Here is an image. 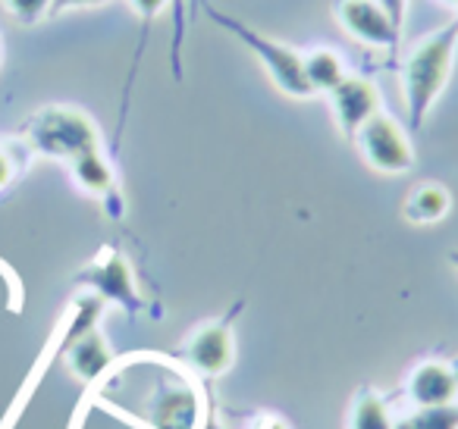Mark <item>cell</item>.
<instances>
[{"label":"cell","mask_w":458,"mask_h":429,"mask_svg":"<svg viewBox=\"0 0 458 429\" xmlns=\"http://www.w3.org/2000/svg\"><path fill=\"white\" fill-rule=\"evenodd\" d=\"M455 45H458V20H452L445 29L427 35L405 57V66H402V91H405V104L411 110L414 126L424 122L427 110L443 95L445 82L452 76Z\"/></svg>","instance_id":"obj_1"},{"label":"cell","mask_w":458,"mask_h":429,"mask_svg":"<svg viewBox=\"0 0 458 429\" xmlns=\"http://www.w3.org/2000/svg\"><path fill=\"white\" fill-rule=\"evenodd\" d=\"M32 141L51 157L76 160L79 154L98 151V129L85 114L70 107H51L35 116Z\"/></svg>","instance_id":"obj_2"},{"label":"cell","mask_w":458,"mask_h":429,"mask_svg":"<svg viewBox=\"0 0 458 429\" xmlns=\"http://www.w3.org/2000/svg\"><path fill=\"white\" fill-rule=\"evenodd\" d=\"M210 16H214L220 26H226L233 35H239V38H242L245 45L258 54V60L267 66V72L276 82V88L286 91V95H293V97L314 95L311 85L305 82V60H301L299 51H293V47H286V45H276V41H270V38H261V35H255L249 26L229 20V16L216 13V10H210Z\"/></svg>","instance_id":"obj_3"},{"label":"cell","mask_w":458,"mask_h":429,"mask_svg":"<svg viewBox=\"0 0 458 429\" xmlns=\"http://www.w3.org/2000/svg\"><path fill=\"white\" fill-rule=\"evenodd\" d=\"M358 147L374 170L389 172V176H399V172H408L414 166L411 141L405 139L399 122L383 110L358 129Z\"/></svg>","instance_id":"obj_4"},{"label":"cell","mask_w":458,"mask_h":429,"mask_svg":"<svg viewBox=\"0 0 458 429\" xmlns=\"http://www.w3.org/2000/svg\"><path fill=\"white\" fill-rule=\"evenodd\" d=\"M336 22L355 41L370 47H395L399 26L383 10L380 0H336Z\"/></svg>","instance_id":"obj_5"},{"label":"cell","mask_w":458,"mask_h":429,"mask_svg":"<svg viewBox=\"0 0 458 429\" xmlns=\"http://www.w3.org/2000/svg\"><path fill=\"white\" fill-rule=\"evenodd\" d=\"M333 114L343 129V135H358V129L370 120L374 114H380V91L374 88L370 79L361 76H345L336 88L330 91Z\"/></svg>","instance_id":"obj_6"},{"label":"cell","mask_w":458,"mask_h":429,"mask_svg":"<svg viewBox=\"0 0 458 429\" xmlns=\"http://www.w3.org/2000/svg\"><path fill=\"white\" fill-rule=\"evenodd\" d=\"M233 354H236L233 335H229L226 326H216V323L198 329L189 339V348H185L189 364L195 366V370L208 373V376H220L223 370H229Z\"/></svg>","instance_id":"obj_7"},{"label":"cell","mask_w":458,"mask_h":429,"mask_svg":"<svg viewBox=\"0 0 458 429\" xmlns=\"http://www.w3.org/2000/svg\"><path fill=\"white\" fill-rule=\"evenodd\" d=\"M408 391H411L418 408H443L452 404L458 395V373L452 366L439 364V360H427L408 379Z\"/></svg>","instance_id":"obj_8"},{"label":"cell","mask_w":458,"mask_h":429,"mask_svg":"<svg viewBox=\"0 0 458 429\" xmlns=\"http://www.w3.org/2000/svg\"><path fill=\"white\" fill-rule=\"evenodd\" d=\"M70 370L76 373L79 379H95L98 373L107 370L110 364V348L107 341H104V335L98 332V329H89V332H82L76 341H72L70 348Z\"/></svg>","instance_id":"obj_9"},{"label":"cell","mask_w":458,"mask_h":429,"mask_svg":"<svg viewBox=\"0 0 458 429\" xmlns=\"http://www.w3.org/2000/svg\"><path fill=\"white\" fill-rule=\"evenodd\" d=\"M301 60H305V82L311 85V91L330 95V91L349 76L343 57H339L336 51H330V47H318V51H311V54H301Z\"/></svg>","instance_id":"obj_10"},{"label":"cell","mask_w":458,"mask_h":429,"mask_svg":"<svg viewBox=\"0 0 458 429\" xmlns=\"http://www.w3.org/2000/svg\"><path fill=\"white\" fill-rule=\"evenodd\" d=\"M449 191L443 189V185H420V189H414L411 195H408L405 201V216L411 223H420V226H427V223H439L445 214H449Z\"/></svg>","instance_id":"obj_11"},{"label":"cell","mask_w":458,"mask_h":429,"mask_svg":"<svg viewBox=\"0 0 458 429\" xmlns=\"http://www.w3.org/2000/svg\"><path fill=\"white\" fill-rule=\"evenodd\" d=\"M72 176L76 182L82 185L85 191L91 195H107L114 189V172H110L107 160L101 157V151H89V154H79L72 160Z\"/></svg>","instance_id":"obj_12"},{"label":"cell","mask_w":458,"mask_h":429,"mask_svg":"<svg viewBox=\"0 0 458 429\" xmlns=\"http://www.w3.org/2000/svg\"><path fill=\"white\" fill-rule=\"evenodd\" d=\"M154 423L160 429H189L195 423V401H191L189 391H176V395H166L160 401Z\"/></svg>","instance_id":"obj_13"},{"label":"cell","mask_w":458,"mask_h":429,"mask_svg":"<svg viewBox=\"0 0 458 429\" xmlns=\"http://www.w3.org/2000/svg\"><path fill=\"white\" fill-rule=\"evenodd\" d=\"M395 423L389 420V410L374 391H361L355 398V408H352V423L349 429H393Z\"/></svg>","instance_id":"obj_14"},{"label":"cell","mask_w":458,"mask_h":429,"mask_svg":"<svg viewBox=\"0 0 458 429\" xmlns=\"http://www.w3.org/2000/svg\"><path fill=\"white\" fill-rule=\"evenodd\" d=\"M393 429H458V408L443 404V408H420L418 414L405 416Z\"/></svg>","instance_id":"obj_15"},{"label":"cell","mask_w":458,"mask_h":429,"mask_svg":"<svg viewBox=\"0 0 458 429\" xmlns=\"http://www.w3.org/2000/svg\"><path fill=\"white\" fill-rule=\"evenodd\" d=\"M7 4V10L13 13V20L20 22H38L41 16L47 13V10L54 7V0H4Z\"/></svg>","instance_id":"obj_16"},{"label":"cell","mask_w":458,"mask_h":429,"mask_svg":"<svg viewBox=\"0 0 458 429\" xmlns=\"http://www.w3.org/2000/svg\"><path fill=\"white\" fill-rule=\"evenodd\" d=\"M129 4H132V7L139 10L141 16H145V20H151V16H157L160 10L166 7V0H129Z\"/></svg>","instance_id":"obj_17"},{"label":"cell","mask_w":458,"mask_h":429,"mask_svg":"<svg viewBox=\"0 0 458 429\" xmlns=\"http://www.w3.org/2000/svg\"><path fill=\"white\" fill-rule=\"evenodd\" d=\"M13 172H16V166H13V160H10V154L0 151V189H7Z\"/></svg>","instance_id":"obj_18"},{"label":"cell","mask_w":458,"mask_h":429,"mask_svg":"<svg viewBox=\"0 0 458 429\" xmlns=\"http://www.w3.org/2000/svg\"><path fill=\"white\" fill-rule=\"evenodd\" d=\"M104 0H54V10H70V7H101Z\"/></svg>","instance_id":"obj_19"},{"label":"cell","mask_w":458,"mask_h":429,"mask_svg":"<svg viewBox=\"0 0 458 429\" xmlns=\"http://www.w3.org/2000/svg\"><path fill=\"white\" fill-rule=\"evenodd\" d=\"M452 264H455V266H458V254H452Z\"/></svg>","instance_id":"obj_20"},{"label":"cell","mask_w":458,"mask_h":429,"mask_svg":"<svg viewBox=\"0 0 458 429\" xmlns=\"http://www.w3.org/2000/svg\"><path fill=\"white\" fill-rule=\"evenodd\" d=\"M445 4H458V0H445Z\"/></svg>","instance_id":"obj_21"}]
</instances>
